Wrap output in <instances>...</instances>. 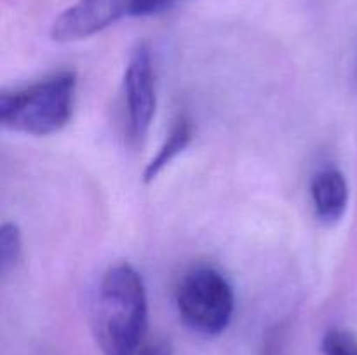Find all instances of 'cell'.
Listing matches in <instances>:
<instances>
[{
  "label": "cell",
  "instance_id": "7a4b0ae2",
  "mask_svg": "<svg viewBox=\"0 0 357 355\" xmlns=\"http://www.w3.org/2000/svg\"><path fill=\"white\" fill-rule=\"evenodd\" d=\"M77 75L72 70L0 94V124L26 136H51L72 120Z\"/></svg>",
  "mask_w": 357,
  "mask_h": 355
},
{
  "label": "cell",
  "instance_id": "277c9868",
  "mask_svg": "<svg viewBox=\"0 0 357 355\" xmlns=\"http://www.w3.org/2000/svg\"><path fill=\"white\" fill-rule=\"evenodd\" d=\"M126 108H128L129 138L138 145L149 134L157 108L155 70L152 51L146 44H138L129 56L124 72Z\"/></svg>",
  "mask_w": 357,
  "mask_h": 355
},
{
  "label": "cell",
  "instance_id": "3957f363",
  "mask_svg": "<svg viewBox=\"0 0 357 355\" xmlns=\"http://www.w3.org/2000/svg\"><path fill=\"white\" fill-rule=\"evenodd\" d=\"M176 308L185 326L202 336H218L232 322L236 296L225 275L213 267L192 268L176 289Z\"/></svg>",
  "mask_w": 357,
  "mask_h": 355
},
{
  "label": "cell",
  "instance_id": "8992f818",
  "mask_svg": "<svg viewBox=\"0 0 357 355\" xmlns=\"http://www.w3.org/2000/svg\"><path fill=\"white\" fill-rule=\"evenodd\" d=\"M310 198L317 219L324 225H335L349 207V183L338 167L326 166L314 173L310 180Z\"/></svg>",
  "mask_w": 357,
  "mask_h": 355
},
{
  "label": "cell",
  "instance_id": "6da1fadb",
  "mask_svg": "<svg viewBox=\"0 0 357 355\" xmlns=\"http://www.w3.org/2000/svg\"><path fill=\"white\" fill-rule=\"evenodd\" d=\"M94 340L103 355H136L149 327V299L142 275L129 263L108 268L91 306Z\"/></svg>",
  "mask_w": 357,
  "mask_h": 355
},
{
  "label": "cell",
  "instance_id": "30bf717a",
  "mask_svg": "<svg viewBox=\"0 0 357 355\" xmlns=\"http://www.w3.org/2000/svg\"><path fill=\"white\" fill-rule=\"evenodd\" d=\"M136 355H173V350L164 341H155V343H150L146 347H143Z\"/></svg>",
  "mask_w": 357,
  "mask_h": 355
},
{
  "label": "cell",
  "instance_id": "ba28073f",
  "mask_svg": "<svg viewBox=\"0 0 357 355\" xmlns=\"http://www.w3.org/2000/svg\"><path fill=\"white\" fill-rule=\"evenodd\" d=\"M23 253L21 230L16 223H3L0 228V270L7 274L17 265Z\"/></svg>",
  "mask_w": 357,
  "mask_h": 355
},
{
  "label": "cell",
  "instance_id": "9c48e42d",
  "mask_svg": "<svg viewBox=\"0 0 357 355\" xmlns=\"http://www.w3.org/2000/svg\"><path fill=\"white\" fill-rule=\"evenodd\" d=\"M323 355H357V336L342 327L326 331L321 341Z\"/></svg>",
  "mask_w": 357,
  "mask_h": 355
},
{
  "label": "cell",
  "instance_id": "5b68a950",
  "mask_svg": "<svg viewBox=\"0 0 357 355\" xmlns=\"http://www.w3.org/2000/svg\"><path fill=\"white\" fill-rule=\"evenodd\" d=\"M136 0H77L54 19L51 37L59 44L84 40L124 17H135Z\"/></svg>",
  "mask_w": 357,
  "mask_h": 355
},
{
  "label": "cell",
  "instance_id": "52a82bcc",
  "mask_svg": "<svg viewBox=\"0 0 357 355\" xmlns=\"http://www.w3.org/2000/svg\"><path fill=\"white\" fill-rule=\"evenodd\" d=\"M192 138H194V127H192L190 118L181 117L174 122V125L171 127L169 134H167L166 141L162 143V146L159 148V152L155 153L152 160L146 164L145 173H143V178H145L146 183L155 180L174 159H176L180 153H183L187 150V146L190 145Z\"/></svg>",
  "mask_w": 357,
  "mask_h": 355
}]
</instances>
